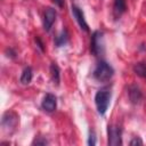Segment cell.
<instances>
[{
  "mask_svg": "<svg viewBox=\"0 0 146 146\" xmlns=\"http://www.w3.org/2000/svg\"><path fill=\"white\" fill-rule=\"evenodd\" d=\"M48 141L46 140V139H43V138H41V137H39V139H35L33 143H32V145H46Z\"/></svg>",
  "mask_w": 146,
  "mask_h": 146,
  "instance_id": "obj_17",
  "label": "cell"
},
{
  "mask_svg": "<svg viewBox=\"0 0 146 146\" xmlns=\"http://www.w3.org/2000/svg\"><path fill=\"white\" fill-rule=\"evenodd\" d=\"M60 71H59V67L56 63H51L50 65V76H51V80L52 82L58 86L59 84V81H60Z\"/></svg>",
  "mask_w": 146,
  "mask_h": 146,
  "instance_id": "obj_11",
  "label": "cell"
},
{
  "mask_svg": "<svg viewBox=\"0 0 146 146\" xmlns=\"http://www.w3.org/2000/svg\"><path fill=\"white\" fill-rule=\"evenodd\" d=\"M35 42L38 43V47H39L41 50H43V43L41 42V40H40V38H39V36H36V38H35Z\"/></svg>",
  "mask_w": 146,
  "mask_h": 146,
  "instance_id": "obj_19",
  "label": "cell"
},
{
  "mask_svg": "<svg viewBox=\"0 0 146 146\" xmlns=\"http://www.w3.org/2000/svg\"><path fill=\"white\" fill-rule=\"evenodd\" d=\"M56 10L51 7H48L46 10H44V14H43V29L46 32H49L50 29L52 27L55 21H56Z\"/></svg>",
  "mask_w": 146,
  "mask_h": 146,
  "instance_id": "obj_6",
  "label": "cell"
},
{
  "mask_svg": "<svg viewBox=\"0 0 146 146\" xmlns=\"http://www.w3.org/2000/svg\"><path fill=\"white\" fill-rule=\"evenodd\" d=\"M127 10V2L125 0H114L113 3V16L117 19L124 14Z\"/></svg>",
  "mask_w": 146,
  "mask_h": 146,
  "instance_id": "obj_9",
  "label": "cell"
},
{
  "mask_svg": "<svg viewBox=\"0 0 146 146\" xmlns=\"http://www.w3.org/2000/svg\"><path fill=\"white\" fill-rule=\"evenodd\" d=\"M104 33L100 31H95L90 40V52L95 57H98L104 54Z\"/></svg>",
  "mask_w": 146,
  "mask_h": 146,
  "instance_id": "obj_4",
  "label": "cell"
},
{
  "mask_svg": "<svg viewBox=\"0 0 146 146\" xmlns=\"http://www.w3.org/2000/svg\"><path fill=\"white\" fill-rule=\"evenodd\" d=\"M67 41H68V33H67L66 30H63V31L56 36V39H55V44H56V47H63V46H65V44L67 43Z\"/></svg>",
  "mask_w": 146,
  "mask_h": 146,
  "instance_id": "obj_14",
  "label": "cell"
},
{
  "mask_svg": "<svg viewBox=\"0 0 146 146\" xmlns=\"http://www.w3.org/2000/svg\"><path fill=\"white\" fill-rule=\"evenodd\" d=\"M94 78L97 81L100 82H107L112 79L113 74H114V70L113 67L105 60H100L98 62V64L96 65L95 70H94Z\"/></svg>",
  "mask_w": 146,
  "mask_h": 146,
  "instance_id": "obj_2",
  "label": "cell"
},
{
  "mask_svg": "<svg viewBox=\"0 0 146 146\" xmlns=\"http://www.w3.org/2000/svg\"><path fill=\"white\" fill-rule=\"evenodd\" d=\"M41 107L43 111L48 113H52L57 107V98L52 94H47L43 97V100L41 103Z\"/></svg>",
  "mask_w": 146,
  "mask_h": 146,
  "instance_id": "obj_7",
  "label": "cell"
},
{
  "mask_svg": "<svg viewBox=\"0 0 146 146\" xmlns=\"http://www.w3.org/2000/svg\"><path fill=\"white\" fill-rule=\"evenodd\" d=\"M18 115L14 111H7L1 119V127L6 133H13L18 125Z\"/></svg>",
  "mask_w": 146,
  "mask_h": 146,
  "instance_id": "obj_3",
  "label": "cell"
},
{
  "mask_svg": "<svg viewBox=\"0 0 146 146\" xmlns=\"http://www.w3.org/2000/svg\"><path fill=\"white\" fill-rule=\"evenodd\" d=\"M131 146H136V145H143V140L139 138V137H135L130 143H129Z\"/></svg>",
  "mask_w": 146,
  "mask_h": 146,
  "instance_id": "obj_16",
  "label": "cell"
},
{
  "mask_svg": "<svg viewBox=\"0 0 146 146\" xmlns=\"http://www.w3.org/2000/svg\"><path fill=\"white\" fill-rule=\"evenodd\" d=\"M133 72L140 76L141 79L146 80V63L145 62H139V63H136L133 65Z\"/></svg>",
  "mask_w": 146,
  "mask_h": 146,
  "instance_id": "obj_13",
  "label": "cell"
},
{
  "mask_svg": "<svg viewBox=\"0 0 146 146\" xmlns=\"http://www.w3.org/2000/svg\"><path fill=\"white\" fill-rule=\"evenodd\" d=\"M72 14H73L75 21L78 22L79 26L81 27V30L88 32V31H89V26H88V24H87V22H86L84 14H83V11L81 10V8H79L78 6L73 5V6H72Z\"/></svg>",
  "mask_w": 146,
  "mask_h": 146,
  "instance_id": "obj_8",
  "label": "cell"
},
{
  "mask_svg": "<svg viewBox=\"0 0 146 146\" xmlns=\"http://www.w3.org/2000/svg\"><path fill=\"white\" fill-rule=\"evenodd\" d=\"M32 76H33V73H32V68L30 66L25 67L22 72V75H21V83L22 84H29L31 81H32Z\"/></svg>",
  "mask_w": 146,
  "mask_h": 146,
  "instance_id": "obj_12",
  "label": "cell"
},
{
  "mask_svg": "<svg viewBox=\"0 0 146 146\" xmlns=\"http://www.w3.org/2000/svg\"><path fill=\"white\" fill-rule=\"evenodd\" d=\"M141 97H143L141 91H140V89L137 86H131L129 88V98H130L131 103L138 104L141 100Z\"/></svg>",
  "mask_w": 146,
  "mask_h": 146,
  "instance_id": "obj_10",
  "label": "cell"
},
{
  "mask_svg": "<svg viewBox=\"0 0 146 146\" xmlns=\"http://www.w3.org/2000/svg\"><path fill=\"white\" fill-rule=\"evenodd\" d=\"M88 145H96V135H95V131L94 130H90L89 132V138H88Z\"/></svg>",
  "mask_w": 146,
  "mask_h": 146,
  "instance_id": "obj_15",
  "label": "cell"
},
{
  "mask_svg": "<svg viewBox=\"0 0 146 146\" xmlns=\"http://www.w3.org/2000/svg\"><path fill=\"white\" fill-rule=\"evenodd\" d=\"M58 8H64V6H65V2H64V0H51Z\"/></svg>",
  "mask_w": 146,
  "mask_h": 146,
  "instance_id": "obj_18",
  "label": "cell"
},
{
  "mask_svg": "<svg viewBox=\"0 0 146 146\" xmlns=\"http://www.w3.org/2000/svg\"><path fill=\"white\" fill-rule=\"evenodd\" d=\"M112 97V88L111 86H104L102 87L95 95V104L97 112L100 115H104L108 108L110 102Z\"/></svg>",
  "mask_w": 146,
  "mask_h": 146,
  "instance_id": "obj_1",
  "label": "cell"
},
{
  "mask_svg": "<svg viewBox=\"0 0 146 146\" xmlns=\"http://www.w3.org/2000/svg\"><path fill=\"white\" fill-rule=\"evenodd\" d=\"M107 136H108V140H107L108 145L111 146L122 145V131L119 125H115V124L108 125Z\"/></svg>",
  "mask_w": 146,
  "mask_h": 146,
  "instance_id": "obj_5",
  "label": "cell"
}]
</instances>
